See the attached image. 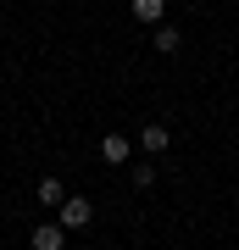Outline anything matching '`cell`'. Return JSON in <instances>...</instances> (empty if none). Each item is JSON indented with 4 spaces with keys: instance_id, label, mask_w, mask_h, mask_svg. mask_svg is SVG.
I'll return each instance as SVG.
<instances>
[{
    "instance_id": "6da1fadb",
    "label": "cell",
    "mask_w": 239,
    "mask_h": 250,
    "mask_svg": "<svg viewBox=\"0 0 239 250\" xmlns=\"http://www.w3.org/2000/svg\"><path fill=\"white\" fill-rule=\"evenodd\" d=\"M56 223H62L67 233H78V228H89V223H95V206H89L84 195H67V200H62V217H56Z\"/></svg>"
},
{
    "instance_id": "7a4b0ae2",
    "label": "cell",
    "mask_w": 239,
    "mask_h": 250,
    "mask_svg": "<svg viewBox=\"0 0 239 250\" xmlns=\"http://www.w3.org/2000/svg\"><path fill=\"white\" fill-rule=\"evenodd\" d=\"M167 145H173V128H161V123H145V128H139V150H145V156H161Z\"/></svg>"
},
{
    "instance_id": "3957f363",
    "label": "cell",
    "mask_w": 239,
    "mask_h": 250,
    "mask_svg": "<svg viewBox=\"0 0 239 250\" xmlns=\"http://www.w3.org/2000/svg\"><path fill=\"white\" fill-rule=\"evenodd\" d=\"M28 245H34V250H62L67 245V228L62 223H39L34 233H28Z\"/></svg>"
},
{
    "instance_id": "277c9868",
    "label": "cell",
    "mask_w": 239,
    "mask_h": 250,
    "mask_svg": "<svg viewBox=\"0 0 239 250\" xmlns=\"http://www.w3.org/2000/svg\"><path fill=\"white\" fill-rule=\"evenodd\" d=\"M100 156H106L111 167H123V161L133 156V139H123V134H106V139H100Z\"/></svg>"
},
{
    "instance_id": "5b68a950",
    "label": "cell",
    "mask_w": 239,
    "mask_h": 250,
    "mask_svg": "<svg viewBox=\"0 0 239 250\" xmlns=\"http://www.w3.org/2000/svg\"><path fill=\"white\" fill-rule=\"evenodd\" d=\"M151 45H156L161 56H178V45H184V34H178V28H173V22H161V28H156V34H151Z\"/></svg>"
},
{
    "instance_id": "8992f818",
    "label": "cell",
    "mask_w": 239,
    "mask_h": 250,
    "mask_svg": "<svg viewBox=\"0 0 239 250\" xmlns=\"http://www.w3.org/2000/svg\"><path fill=\"white\" fill-rule=\"evenodd\" d=\"M133 17H139V22H156V28H161V17H167V0H133Z\"/></svg>"
},
{
    "instance_id": "52a82bcc",
    "label": "cell",
    "mask_w": 239,
    "mask_h": 250,
    "mask_svg": "<svg viewBox=\"0 0 239 250\" xmlns=\"http://www.w3.org/2000/svg\"><path fill=\"white\" fill-rule=\"evenodd\" d=\"M34 195H39V206H62V200H67V195H62V178H39Z\"/></svg>"
},
{
    "instance_id": "ba28073f",
    "label": "cell",
    "mask_w": 239,
    "mask_h": 250,
    "mask_svg": "<svg viewBox=\"0 0 239 250\" xmlns=\"http://www.w3.org/2000/svg\"><path fill=\"white\" fill-rule=\"evenodd\" d=\"M156 184V172H151V161H145V167H133V189H151Z\"/></svg>"
}]
</instances>
